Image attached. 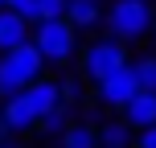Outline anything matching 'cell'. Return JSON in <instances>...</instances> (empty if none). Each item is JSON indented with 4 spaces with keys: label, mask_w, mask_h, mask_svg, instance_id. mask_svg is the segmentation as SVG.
I'll use <instances>...</instances> for the list:
<instances>
[{
    "label": "cell",
    "mask_w": 156,
    "mask_h": 148,
    "mask_svg": "<svg viewBox=\"0 0 156 148\" xmlns=\"http://www.w3.org/2000/svg\"><path fill=\"white\" fill-rule=\"evenodd\" d=\"M41 70H45V58H41V49L33 41H21V45L4 49V58H0V99L25 91L33 78H41Z\"/></svg>",
    "instance_id": "1"
},
{
    "label": "cell",
    "mask_w": 156,
    "mask_h": 148,
    "mask_svg": "<svg viewBox=\"0 0 156 148\" xmlns=\"http://www.w3.org/2000/svg\"><path fill=\"white\" fill-rule=\"evenodd\" d=\"M33 45L41 49L45 66H66L74 58V49H78V29L66 21V16H45V21H37Z\"/></svg>",
    "instance_id": "2"
},
{
    "label": "cell",
    "mask_w": 156,
    "mask_h": 148,
    "mask_svg": "<svg viewBox=\"0 0 156 148\" xmlns=\"http://www.w3.org/2000/svg\"><path fill=\"white\" fill-rule=\"evenodd\" d=\"M103 21H107L115 41H140L152 29V8H148V0H115L103 13Z\"/></svg>",
    "instance_id": "3"
},
{
    "label": "cell",
    "mask_w": 156,
    "mask_h": 148,
    "mask_svg": "<svg viewBox=\"0 0 156 148\" xmlns=\"http://www.w3.org/2000/svg\"><path fill=\"white\" fill-rule=\"evenodd\" d=\"M119 66H127V49L123 41L107 37V41H90L82 54V78L86 82H103L107 74H115Z\"/></svg>",
    "instance_id": "4"
},
{
    "label": "cell",
    "mask_w": 156,
    "mask_h": 148,
    "mask_svg": "<svg viewBox=\"0 0 156 148\" xmlns=\"http://www.w3.org/2000/svg\"><path fill=\"white\" fill-rule=\"evenodd\" d=\"M94 86H99V103H103V107H115V111H123V107H127V99L140 91L132 62H127V66H119L115 74H107L103 82H94Z\"/></svg>",
    "instance_id": "5"
},
{
    "label": "cell",
    "mask_w": 156,
    "mask_h": 148,
    "mask_svg": "<svg viewBox=\"0 0 156 148\" xmlns=\"http://www.w3.org/2000/svg\"><path fill=\"white\" fill-rule=\"evenodd\" d=\"M0 115H4L8 132H33V128H37V111H33V103L25 99V91L8 95L4 107H0Z\"/></svg>",
    "instance_id": "6"
},
{
    "label": "cell",
    "mask_w": 156,
    "mask_h": 148,
    "mask_svg": "<svg viewBox=\"0 0 156 148\" xmlns=\"http://www.w3.org/2000/svg\"><path fill=\"white\" fill-rule=\"evenodd\" d=\"M123 124L132 128V132H140V128L156 124V91H136L132 99H127V107H123Z\"/></svg>",
    "instance_id": "7"
},
{
    "label": "cell",
    "mask_w": 156,
    "mask_h": 148,
    "mask_svg": "<svg viewBox=\"0 0 156 148\" xmlns=\"http://www.w3.org/2000/svg\"><path fill=\"white\" fill-rule=\"evenodd\" d=\"M21 41H29V21L12 8H0V54L21 45Z\"/></svg>",
    "instance_id": "8"
},
{
    "label": "cell",
    "mask_w": 156,
    "mask_h": 148,
    "mask_svg": "<svg viewBox=\"0 0 156 148\" xmlns=\"http://www.w3.org/2000/svg\"><path fill=\"white\" fill-rule=\"evenodd\" d=\"M25 99L33 103V111H37V119H41L49 107L62 103V95H58V82H54V78H33V82L25 86Z\"/></svg>",
    "instance_id": "9"
},
{
    "label": "cell",
    "mask_w": 156,
    "mask_h": 148,
    "mask_svg": "<svg viewBox=\"0 0 156 148\" xmlns=\"http://www.w3.org/2000/svg\"><path fill=\"white\" fill-rule=\"evenodd\" d=\"M66 21L74 29H94L103 21V8H99V0H66Z\"/></svg>",
    "instance_id": "10"
},
{
    "label": "cell",
    "mask_w": 156,
    "mask_h": 148,
    "mask_svg": "<svg viewBox=\"0 0 156 148\" xmlns=\"http://www.w3.org/2000/svg\"><path fill=\"white\" fill-rule=\"evenodd\" d=\"M94 132H99V148H132V128L123 119H107Z\"/></svg>",
    "instance_id": "11"
},
{
    "label": "cell",
    "mask_w": 156,
    "mask_h": 148,
    "mask_svg": "<svg viewBox=\"0 0 156 148\" xmlns=\"http://www.w3.org/2000/svg\"><path fill=\"white\" fill-rule=\"evenodd\" d=\"M58 140L62 148H99V132H94V124H66Z\"/></svg>",
    "instance_id": "12"
},
{
    "label": "cell",
    "mask_w": 156,
    "mask_h": 148,
    "mask_svg": "<svg viewBox=\"0 0 156 148\" xmlns=\"http://www.w3.org/2000/svg\"><path fill=\"white\" fill-rule=\"evenodd\" d=\"M66 124H70V107H66V103H58V107H49L45 115L37 119V132H45V136H62Z\"/></svg>",
    "instance_id": "13"
},
{
    "label": "cell",
    "mask_w": 156,
    "mask_h": 148,
    "mask_svg": "<svg viewBox=\"0 0 156 148\" xmlns=\"http://www.w3.org/2000/svg\"><path fill=\"white\" fill-rule=\"evenodd\" d=\"M136 70V82H140V91H156V54H140L132 62Z\"/></svg>",
    "instance_id": "14"
},
{
    "label": "cell",
    "mask_w": 156,
    "mask_h": 148,
    "mask_svg": "<svg viewBox=\"0 0 156 148\" xmlns=\"http://www.w3.org/2000/svg\"><path fill=\"white\" fill-rule=\"evenodd\" d=\"M58 95H62L66 107H74V103L82 99V86H78V78H62V82H58Z\"/></svg>",
    "instance_id": "15"
},
{
    "label": "cell",
    "mask_w": 156,
    "mask_h": 148,
    "mask_svg": "<svg viewBox=\"0 0 156 148\" xmlns=\"http://www.w3.org/2000/svg\"><path fill=\"white\" fill-rule=\"evenodd\" d=\"M136 148H156V124H148V128L136 132Z\"/></svg>",
    "instance_id": "16"
},
{
    "label": "cell",
    "mask_w": 156,
    "mask_h": 148,
    "mask_svg": "<svg viewBox=\"0 0 156 148\" xmlns=\"http://www.w3.org/2000/svg\"><path fill=\"white\" fill-rule=\"evenodd\" d=\"M45 16H66V0H41V21Z\"/></svg>",
    "instance_id": "17"
},
{
    "label": "cell",
    "mask_w": 156,
    "mask_h": 148,
    "mask_svg": "<svg viewBox=\"0 0 156 148\" xmlns=\"http://www.w3.org/2000/svg\"><path fill=\"white\" fill-rule=\"evenodd\" d=\"M8 140V124H4V115H0V144Z\"/></svg>",
    "instance_id": "18"
},
{
    "label": "cell",
    "mask_w": 156,
    "mask_h": 148,
    "mask_svg": "<svg viewBox=\"0 0 156 148\" xmlns=\"http://www.w3.org/2000/svg\"><path fill=\"white\" fill-rule=\"evenodd\" d=\"M0 148H21V144H8V140H4V144H0Z\"/></svg>",
    "instance_id": "19"
},
{
    "label": "cell",
    "mask_w": 156,
    "mask_h": 148,
    "mask_svg": "<svg viewBox=\"0 0 156 148\" xmlns=\"http://www.w3.org/2000/svg\"><path fill=\"white\" fill-rule=\"evenodd\" d=\"M0 8H4V0H0Z\"/></svg>",
    "instance_id": "20"
},
{
    "label": "cell",
    "mask_w": 156,
    "mask_h": 148,
    "mask_svg": "<svg viewBox=\"0 0 156 148\" xmlns=\"http://www.w3.org/2000/svg\"><path fill=\"white\" fill-rule=\"evenodd\" d=\"M4 4H8V0H4Z\"/></svg>",
    "instance_id": "21"
}]
</instances>
